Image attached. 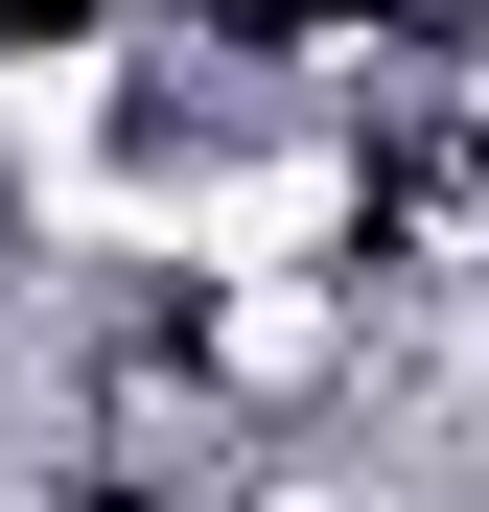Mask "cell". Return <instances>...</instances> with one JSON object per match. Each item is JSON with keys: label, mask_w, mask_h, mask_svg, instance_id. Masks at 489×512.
<instances>
[{"label": "cell", "mask_w": 489, "mask_h": 512, "mask_svg": "<svg viewBox=\"0 0 489 512\" xmlns=\"http://www.w3.org/2000/svg\"><path fill=\"white\" fill-rule=\"evenodd\" d=\"M210 512H443V489L396 466V443H257V466H233Z\"/></svg>", "instance_id": "obj_1"}]
</instances>
